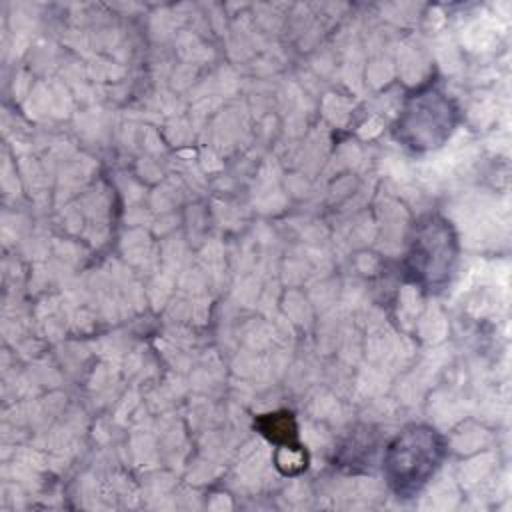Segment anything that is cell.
<instances>
[{
  "label": "cell",
  "instance_id": "4",
  "mask_svg": "<svg viewBox=\"0 0 512 512\" xmlns=\"http://www.w3.org/2000/svg\"><path fill=\"white\" fill-rule=\"evenodd\" d=\"M258 428L272 442L282 444V448H300V444L296 440V422L290 412L264 414L258 420Z\"/></svg>",
  "mask_w": 512,
  "mask_h": 512
},
{
  "label": "cell",
  "instance_id": "3",
  "mask_svg": "<svg viewBox=\"0 0 512 512\" xmlns=\"http://www.w3.org/2000/svg\"><path fill=\"white\" fill-rule=\"evenodd\" d=\"M456 126L454 102L428 84L410 94L394 124V136L412 150L440 148Z\"/></svg>",
  "mask_w": 512,
  "mask_h": 512
},
{
  "label": "cell",
  "instance_id": "2",
  "mask_svg": "<svg viewBox=\"0 0 512 512\" xmlns=\"http://www.w3.org/2000/svg\"><path fill=\"white\" fill-rule=\"evenodd\" d=\"M458 238L452 224L440 214L422 216L410 236L404 268L412 284L424 292H440L454 274Z\"/></svg>",
  "mask_w": 512,
  "mask_h": 512
},
{
  "label": "cell",
  "instance_id": "1",
  "mask_svg": "<svg viewBox=\"0 0 512 512\" xmlns=\"http://www.w3.org/2000/svg\"><path fill=\"white\" fill-rule=\"evenodd\" d=\"M446 448L442 436L424 424H412L398 432L386 446L382 470L398 498L416 496L436 474Z\"/></svg>",
  "mask_w": 512,
  "mask_h": 512
}]
</instances>
